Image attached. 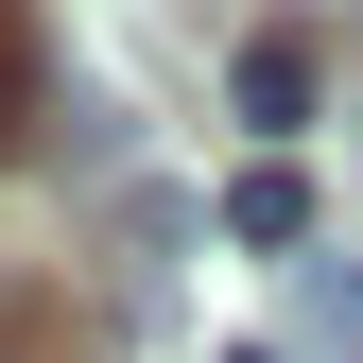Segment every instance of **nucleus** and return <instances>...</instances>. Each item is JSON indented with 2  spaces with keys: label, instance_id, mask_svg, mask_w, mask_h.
I'll return each instance as SVG.
<instances>
[{
  "label": "nucleus",
  "instance_id": "nucleus-3",
  "mask_svg": "<svg viewBox=\"0 0 363 363\" xmlns=\"http://www.w3.org/2000/svg\"><path fill=\"white\" fill-rule=\"evenodd\" d=\"M0 139H18V52H0Z\"/></svg>",
  "mask_w": 363,
  "mask_h": 363
},
{
  "label": "nucleus",
  "instance_id": "nucleus-2",
  "mask_svg": "<svg viewBox=\"0 0 363 363\" xmlns=\"http://www.w3.org/2000/svg\"><path fill=\"white\" fill-rule=\"evenodd\" d=\"M225 242H242V259H294V242H311V173H294V156L225 173Z\"/></svg>",
  "mask_w": 363,
  "mask_h": 363
},
{
  "label": "nucleus",
  "instance_id": "nucleus-1",
  "mask_svg": "<svg viewBox=\"0 0 363 363\" xmlns=\"http://www.w3.org/2000/svg\"><path fill=\"white\" fill-rule=\"evenodd\" d=\"M225 104H242V121H259V139H294V121H311V104H329V69H311V52H294V35H242V69H225Z\"/></svg>",
  "mask_w": 363,
  "mask_h": 363
},
{
  "label": "nucleus",
  "instance_id": "nucleus-4",
  "mask_svg": "<svg viewBox=\"0 0 363 363\" xmlns=\"http://www.w3.org/2000/svg\"><path fill=\"white\" fill-rule=\"evenodd\" d=\"M225 363H277V346H225Z\"/></svg>",
  "mask_w": 363,
  "mask_h": 363
}]
</instances>
